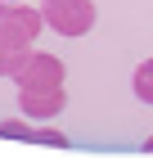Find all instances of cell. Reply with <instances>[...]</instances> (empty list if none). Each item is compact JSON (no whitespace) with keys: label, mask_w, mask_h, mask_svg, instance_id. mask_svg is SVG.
<instances>
[{"label":"cell","mask_w":153,"mask_h":158,"mask_svg":"<svg viewBox=\"0 0 153 158\" xmlns=\"http://www.w3.org/2000/svg\"><path fill=\"white\" fill-rule=\"evenodd\" d=\"M45 23L59 32V36H86L95 27V5L90 0H63V5H45Z\"/></svg>","instance_id":"cell-3"},{"label":"cell","mask_w":153,"mask_h":158,"mask_svg":"<svg viewBox=\"0 0 153 158\" xmlns=\"http://www.w3.org/2000/svg\"><path fill=\"white\" fill-rule=\"evenodd\" d=\"M131 90H135V99H140V104H153V59H144L140 68H135Z\"/></svg>","instance_id":"cell-6"},{"label":"cell","mask_w":153,"mask_h":158,"mask_svg":"<svg viewBox=\"0 0 153 158\" xmlns=\"http://www.w3.org/2000/svg\"><path fill=\"white\" fill-rule=\"evenodd\" d=\"M68 104L63 86H18V113L32 122H54Z\"/></svg>","instance_id":"cell-2"},{"label":"cell","mask_w":153,"mask_h":158,"mask_svg":"<svg viewBox=\"0 0 153 158\" xmlns=\"http://www.w3.org/2000/svg\"><path fill=\"white\" fill-rule=\"evenodd\" d=\"M144 154H153V135H149V140H144Z\"/></svg>","instance_id":"cell-7"},{"label":"cell","mask_w":153,"mask_h":158,"mask_svg":"<svg viewBox=\"0 0 153 158\" xmlns=\"http://www.w3.org/2000/svg\"><path fill=\"white\" fill-rule=\"evenodd\" d=\"M45 14L27 9L23 0H0V77H18L23 73L32 41L41 36Z\"/></svg>","instance_id":"cell-1"},{"label":"cell","mask_w":153,"mask_h":158,"mask_svg":"<svg viewBox=\"0 0 153 158\" xmlns=\"http://www.w3.org/2000/svg\"><path fill=\"white\" fill-rule=\"evenodd\" d=\"M41 5H63V0H41Z\"/></svg>","instance_id":"cell-8"},{"label":"cell","mask_w":153,"mask_h":158,"mask_svg":"<svg viewBox=\"0 0 153 158\" xmlns=\"http://www.w3.org/2000/svg\"><path fill=\"white\" fill-rule=\"evenodd\" d=\"M0 140H32V145H50V149H68V135L54 127H32V118H9L0 122Z\"/></svg>","instance_id":"cell-5"},{"label":"cell","mask_w":153,"mask_h":158,"mask_svg":"<svg viewBox=\"0 0 153 158\" xmlns=\"http://www.w3.org/2000/svg\"><path fill=\"white\" fill-rule=\"evenodd\" d=\"M63 77H68L63 59L32 50V54H27V63H23V73L14 77V81H18V86H63Z\"/></svg>","instance_id":"cell-4"}]
</instances>
